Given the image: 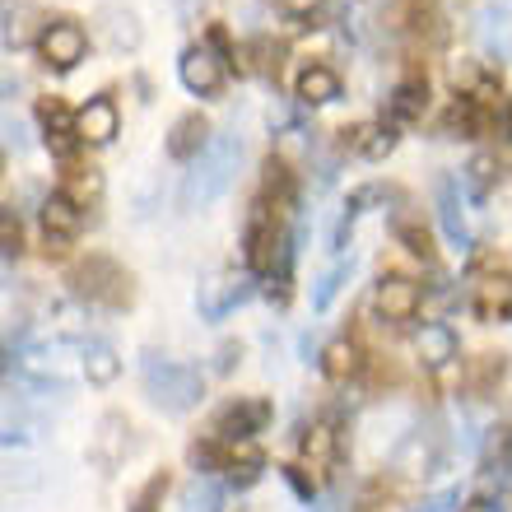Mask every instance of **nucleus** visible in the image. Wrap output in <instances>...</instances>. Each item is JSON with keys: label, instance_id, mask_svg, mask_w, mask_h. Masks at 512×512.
Instances as JSON below:
<instances>
[{"label": "nucleus", "instance_id": "nucleus-1", "mask_svg": "<svg viewBox=\"0 0 512 512\" xmlns=\"http://www.w3.org/2000/svg\"><path fill=\"white\" fill-rule=\"evenodd\" d=\"M238 154H243V145H238L233 135H215L201 159L187 163V177H182V210H205V205H215L219 196L233 187Z\"/></svg>", "mask_w": 512, "mask_h": 512}, {"label": "nucleus", "instance_id": "nucleus-2", "mask_svg": "<svg viewBox=\"0 0 512 512\" xmlns=\"http://www.w3.org/2000/svg\"><path fill=\"white\" fill-rule=\"evenodd\" d=\"M140 378H145V391L149 401L163 405V410H191V405L205 396V378L201 368L182 364V359H168V354L159 350H145V359H140Z\"/></svg>", "mask_w": 512, "mask_h": 512}, {"label": "nucleus", "instance_id": "nucleus-3", "mask_svg": "<svg viewBox=\"0 0 512 512\" xmlns=\"http://www.w3.org/2000/svg\"><path fill=\"white\" fill-rule=\"evenodd\" d=\"M443 461H447L443 433L433 429H410L401 443L391 447V471L405 475V480H429V475L443 471Z\"/></svg>", "mask_w": 512, "mask_h": 512}, {"label": "nucleus", "instance_id": "nucleus-4", "mask_svg": "<svg viewBox=\"0 0 512 512\" xmlns=\"http://www.w3.org/2000/svg\"><path fill=\"white\" fill-rule=\"evenodd\" d=\"M38 56L52 70H75L84 56H89V33H84V24H75V19H52V24H42Z\"/></svg>", "mask_w": 512, "mask_h": 512}, {"label": "nucleus", "instance_id": "nucleus-5", "mask_svg": "<svg viewBox=\"0 0 512 512\" xmlns=\"http://www.w3.org/2000/svg\"><path fill=\"white\" fill-rule=\"evenodd\" d=\"M270 424V401L261 396H238L215 415V438L219 443H252L256 433Z\"/></svg>", "mask_w": 512, "mask_h": 512}, {"label": "nucleus", "instance_id": "nucleus-6", "mask_svg": "<svg viewBox=\"0 0 512 512\" xmlns=\"http://www.w3.org/2000/svg\"><path fill=\"white\" fill-rule=\"evenodd\" d=\"M419 303H424V289H419L410 275H382V280L373 284V312H378L387 326L415 322Z\"/></svg>", "mask_w": 512, "mask_h": 512}, {"label": "nucleus", "instance_id": "nucleus-7", "mask_svg": "<svg viewBox=\"0 0 512 512\" xmlns=\"http://www.w3.org/2000/svg\"><path fill=\"white\" fill-rule=\"evenodd\" d=\"M224 56L210 47V42H191L187 52H182V61H177V80L187 84L191 94H201V98H210V94H219L224 89Z\"/></svg>", "mask_w": 512, "mask_h": 512}, {"label": "nucleus", "instance_id": "nucleus-8", "mask_svg": "<svg viewBox=\"0 0 512 512\" xmlns=\"http://www.w3.org/2000/svg\"><path fill=\"white\" fill-rule=\"evenodd\" d=\"M433 205H438V224H443V238L457 252H471V219H466V187L457 177H438L433 187Z\"/></svg>", "mask_w": 512, "mask_h": 512}, {"label": "nucleus", "instance_id": "nucleus-9", "mask_svg": "<svg viewBox=\"0 0 512 512\" xmlns=\"http://www.w3.org/2000/svg\"><path fill=\"white\" fill-rule=\"evenodd\" d=\"M243 298H247V275H243V270H215V275L201 284L196 308H201L205 322H224V317H229Z\"/></svg>", "mask_w": 512, "mask_h": 512}, {"label": "nucleus", "instance_id": "nucleus-10", "mask_svg": "<svg viewBox=\"0 0 512 512\" xmlns=\"http://www.w3.org/2000/svg\"><path fill=\"white\" fill-rule=\"evenodd\" d=\"M117 131H122L117 98L94 94L80 112H75V140H80V145H94V149L98 145H112V140H117Z\"/></svg>", "mask_w": 512, "mask_h": 512}, {"label": "nucleus", "instance_id": "nucleus-11", "mask_svg": "<svg viewBox=\"0 0 512 512\" xmlns=\"http://www.w3.org/2000/svg\"><path fill=\"white\" fill-rule=\"evenodd\" d=\"M80 294L98 298V303H126L131 298V275H122L117 270V261H108V256H94L89 266H80Z\"/></svg>", "mask_w": 512, "mask_h": 512}, {"label": "nucleus", "instance_id": "nucleus-12", "mask_svg": "<svg viewBox=\"0 0 512 512\" xmlns=\"http://www.w3.org/2000/svg\"><path fill=\"white\" fill-rule=\"evenodd\" d=\"M38 224H42V233H47V243H70V238L84 229V210L70 201L66 191H52V196H42V205H38Z\"/></svg>", "mask_w": 512, "mask_h": 512}, {"label": "nucleus", "instance_id": "nucleus-13", "mask_svg": "<svg viewBox=\"0 0 512 512\" xmlns=\"http://www.w3.org/2000/svg\"><path fill=\"white\" fill-rule=\"evenodd\" d=\"M336 452H340V433L331 419H317V424L303 429V438H298V461H303V471H312V475L331 471V466H336Z\"/></svg>", "mask_w": 512, "mask_h": 512}, {"label": "nucleus", "instance_id": "nucleus-14", "mask_svg": "<svg viewBox=\"0 0 512 512\" xmlns=\"http://www.w3.org/2000/svg\"><path fill=\"white\" fill-rule=\"evenodd\" d=\"M415 354L429 373H438V368H447L461 354V340L447 322H424V326H415Z\"/></svg>", "mask_w": 512, "mask_h": 512}, {"label": "nucleus", "instance_id": "nucleus-15", "mask_svg": "<svg viewBox=\"0 0 512 512\" xmlns=\"http://www.w3.org/2000/svg\"><path fill=\"white\" fill-rule=\"evenodd\" d=\"M294 98L303 108H326L340 98V75L326 61H308V66L294 75Z\"/></svg>", "mask_w": 512, "mask_h": 512}, {"label": "nucleus", "instance_id": "nucleus-16", "mask_svg": "<svg viewBox=\"0 0 512 512\" xmlns=\"http://www.w3.org/2000/svg\"><path fill=\"white\" fill-rule=\"evenodd\" d=\"M210 122H205L201 112H187V117H177L173 122V131H168V159H177V163H196L210 149Z\"/></svg>", "mask_w": 512, "mask_h": 512}, {"label": "nucleus", "instance_id": "nucleus-17", "mask_svg": "<svg viewBox=\"0 0 512 512\" xmlns=\"http://www.w3.org/2000/svg\"><path fill=\"white\" fill-rule=\"evenodd\" d=\"M475 33H480V42H485L489 56L508 61V56H512V5H508V0L485 5V10L475 14Z\"/></svg>", "mask_w": 512, "mask_h": 512}, {"label": "nucleus", "instance_id": "nucleus-18", "mask_svg": "<svg viewBox=\"0 0 512 512\" xmlns=\"http://www.w3.org/2000/svg\"><path fill=\"white\" fill-rule=\"evenodd\" d=\"M80 368L94 387H112V382L122 378V354L112 350L108 340H84L80 345Z\"/></svg>", "mask_w": 512, "mask_h": 512}, {"label": "nucleus", "instance_id": "nucleus-19", "mask_svg": "<svg viewBox=\"0 0 512 512\" xmlns=\"http://www.w3.org/2000/svg\"><path fill=\"white\" fill-rule=\"evenodd\" d=\"M471 308L480 322H499V317H512V280L508 275H489V280L475 284Z\"/></svg>", "mask_w": 512, "mask_h": 512}, {"label": "nucleus", "instance_id": "nucleus-20", "mask_svg": "<svg viewBox=\"0 0 512 512\" xmlns=\"http://www.w3.org/2000/svg\"><path fill=\"white\" fill-rule=\"evenodd\" d=\"M391 108V122H419L424 112H429V80L424 75H405L387 98Z\"/></svg>", "mask_w": 512, "mask_h": 512}, {"label": "nucleus", "instance_id": "nucleus-21", "mask_svg": "<svg viewBox=\"0 0 512 512\" xmlns=\"http://www.w3.org/2000/svg\"><path fill=\"white\" fill-rule=\"evenodd\" d=\"M229 503V485L215 475H196L182 485V512H224Z\"/></svg>", "mask_w": 512, "mask_h": 512}, {"label": "nucleus", "instance_id": "nucleus-22", "mask_svg": "<svg viewBox=\"0 0 512 512\" xmlns=\"http://www.w3.org/2000/svg\"><path fill=\"white\" fill-rule=\"evenodd\" d=\"M317 364H322V373L331 382H350L354 373H359V345H354L350 336H336L322 350V359H317Z\"/></svg>", "mask_w": 512, "mask_h": 512}, {"label": "nucleus", "instance_id": "nucleus-23", "mask_svg": "<svg viewBox=\"0 0 512 512\" xmlns=\"http://www.w3.org/2000/svg\"><path fill=\"white\" fill-rule=\"evenodd\" d=\"M103 38H108L112 52H135L140 47V24H135L131 10H103Z\"/></svg>", "mask_w": 512, "mask_h": 512}, {"label": "nucleus", "instance_id": "nucleus-24", "mask_svg": "<svg viewBox=\"0 0 512 512\" xmlns=\"http://www.w3.org/2000/svg\"><path fill=\"white\" fill-rule=\"evenodd\" d=\"M480 461H485V471H508L512 466V424H494V429H485V438H480Z\"/></svg>", "mask_w": 512, "mask_h": 512}, {"label": "nucleus", "instance_id": "nucleus-25", "mask_svg": "<svg viewBox=\"0 0 512 512\" xmlns=\"http://www.w3.org/2000/svg\"><path fill=\"white\" fill-rule=\"evenodd\" d=\"M494 182H499V159H494V154H475V159L466 163V173H461V187L471 191L475 201H485Z\"/></svg>", "mask_w": 512, "mask_h": 512}, {"label": "nucleus", "instance_id": "nucleus-26", "mask_svg": "<svg viewBox=\"0 0 512 512\" xmlns=\"http://www.w3.org/2000/svg\"><path fill=\"white\" fill-rule=\"evenodd\" d=\"M354 261H345V256H336V266L326 270L322 280H317V289H312V312H326L331 303H336V294L345 289V280H350Z\"/></svg>", "mask_w": 512, "mask_h": 512}, {"label": "nucleus", "instance_id": "nucleus-27", "mask_svg": "<svg viewBox=\"0 0 512 512\" xmlns=\"http://www.w3.org/2000/svg\"><path fill=\"white\" fill-rule=\"evenodd\" d=\"M396 238L405 243V252L419 256V261H433V233L419 224V219H396Z\"/></svg>", "mask_w": 512, "mask_h": 512}, {"label": "nucleus", "instance_id": "nucleus-28", "mask_svg": "<svg viewBox=\"0 0 512 512\" xmlns=\"http://www.w3.org/2000/svg\"><path fill=\"white\" fill-rule=\"evenodd\" d=\"M66 196H70L75 205H80V210H84V205H94L98 196H103V173H98V168H80V173L70 177Z\"/></svg>", "mask_w": 512, "mask_h": 512}, {"label": "nucleus", "instance_id": "nucleus-29", "mask_svg": "<svg viewBox=\"0 0 512 512\" xmlns=\"http://www.w3.org/2000/svg\"><path fill=\"white\" fill-rule=\"evenodd\" d=\"M0 243H5V256L19 252V219H14V210L0 215Z\"/></svg>", "mask_w": 512, "mask_h": 512}, {"label": "nucleus", "instance_id": "nucleus-30", "mask_svg": "<svg viewBox=\"0 0 512 512\" xmlns=\"http://www.w3.org/2000/svg\"><path fill=\"white\" fill-rule=\"evenodd\" d=\"M457 503H461V494H457V489H443V494H433V499L424 503V508H419V512H461Z\"/></svg>", "mask_w": 512, "mask_h": 512}, {"label": "nucleus", "instance_id": "nucleus-31", "mask_svg": "<svg viewBox=\"0 0 512 512\" xmlns=\"http://www.w3.org/2000/svg\"><path fill=\"white\" fill-rule=\"evenodd\" d=\"M284 14H294V19H308V14L322 10V0H280Z\"/></svg>", "mask_w": 512, "mask_h": 512}, {"label": "nucleus", "instance_id": "nucleus-32", "mask_svg": "<svg viewBox=\"0 0 512 512\" xmlns=\"http://www.w3.org/2000/svg\"><path fill=\"white\" fill-rule=\"evenodd\" d=\"M159 494H163V480H154V485H149L145 494L135 499V508H131V512H154V499H159Z\"/></svg>", "mask_w": 512, "mask_h": 512}, {"label": "nucleus", "instance_id": "nucleus-33", "mask_svg": "<svg viewBox=\"0 0 512 512\" xmlns=\"http://www.w3.org/2000/svg\"><path fill=\"white\" fill-rule=\"evenodd\" d=\"M10 485H14V489H33V485H38L33 466H19V475H10Z\"/></svg>", "mask_w": 512, "mask_h": 512}, {"label": "nucleus", "instance_id": "nucleus-34", "mask_svg": "<svg viewBox=\"0 0 512 512\" xmlns=\"http://www.w3.org/2000/svg\"><path fill=\"white\" fill-rule=\"evenodd\" d=\"M233 359H243V350H238V345H224V350H219V373H229V368H233Z\"/></svg>", "mask_w": 512, "mask_h": 512}, {"label": "nucleus", "instance_id": "nucleus-35", "mask_svg": "<svg viewBox=\"0 0 512 512\" xmlns=\"http://www.w3.org/2000/svg\"><path fill=\"white\" fill-rule=\"evenodd\" d=\"M461 512H503L494 499H471V503H461Z\"/></svg>", "mask_w": 512, "mask_h": 512}]
</instances>
